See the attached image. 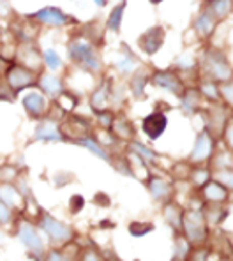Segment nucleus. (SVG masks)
Listing matches in <instances>:
<instances>
[{
    "instance_id": "nucleus-1",
    "label": "nucleus",
    "mask_w": 233,
    "mask_h": 261,
    "mask_svg": "<svg viewBox=\"0 0 233 261\" xmlns=\"http://www.w3.org/2000/svg\"><path fill=\"white\" fill-rule=\"evenodd\" d=\"M67 57L72 64L82 67L87 72H99L101 71V57H99L97 48L90 39L85 37H71L67 43Z\"/></svg>"
},
{
    "instance_id": "nucleus-2",
    "label": "nucleus",
    "mask_w": 233,
    "mask_h": 261,
    "mask_svg": "<svg viewBox=\"0 0 233 261\" xmlns=\"http://www.w3.org/2000/svg\"><path fill=\"white\" fill-rule=\"evenodd\" d=\"M37 76H39V72L32 71V69L25 67V65H21V64L13 62L7 67L4 78H6L7 85L14 90V94L20 95L21 92L37 87Z\"/></svg>"
},
{
    "instance_id": "nucleus-3",
    "label": "nucleus",
    "mask_w": 233,
    "mask_h": 261,
    "mask_svg": "<svg viewBox=\"0 0 233 261\" xmlns=\"http://www.w3.org/2000/svg\"><path fill=\"white\" fill-rule=\"evenodd\" d=\"M32 20H36L41 27H51V29H64L69 27L72 23H76V18L69 16L66 11H62L60 7L55 6H46L41 7L39 11L29 14Z\"/></svg>"
},
{
    "instance_id": "nucleus-4",
    "label": "nucleus",
    "mask_w": 233,
    "mask_h": 261,
    "mask_svg": "<svg viewBox=\"0 0 233 261\" xmlns=\"http://www.w3.org/2000/svg\"><path fill=\"white\" fill-rule=\"evenodd\" d=\"M14 62L25 65V67L32 69V71H36V72L44 71L43 51H41L37 41H23V43H18L16 53H14Z\"/></svg>"
},
{
    "instance_id": "nucleus-5",
    "label": "nucleus",
    "mask_w": 233,
    "mask_h": 261,
    "mask_svg": "<svg viewBox=\"0 0 233 261\" xmlns=\"http://www.w3.org/2000/svg\"><path fill=\"white\" fill-rule=\"evenodd\" d=\"M49 102H51V99H48L37 87L25 90L23 97H21V105H23L27 115L34 120H43L46 117Z\"/></svg>"
},
{
    "instance_id": "nucleus-6",
    "label": "nucleus",
    "mask_w": 233,
    "mask_h": 261,
    "mask_svg": "<svg viewBox=\"0 0 233 261\" xmlns=\"http://www.w3.org/2000/svg\"><path fill=\"white\" fill-rule=\"evenodd\" d=\"M37 88L46 95L48 99H57L64 90H66V85H64V80L60 78L55 72H46L41 71L39 76H37Z\"/></svg>"
},
{
    "instance_id": "nucleus-7",
    "label": "nucleus",
    "mask_w": 233,
    "mask_h": 261,
    "mask_svg": "<svg viewBox=\"0 0 233 261\" xmlns=\"http://www.w3.org/2000/svg\"><path fill=\"white\" fill-rule=\"evenodd\" d=\"M205 60H207L205 69H207V72L214 80H217V82H226L231 76V69H230V65H228L223 53L210 51Z\"/></svg>"
},
{
    "instance_id": "nucleus-8",
    "label": "nucleus",
    "mask_w": 233,
    "mask_h": 261,
    "mask_svg": "<svg viewBox=\"0 0 233 261\" xmlns=\"http://www.w3.org/2000/svg\"><path fill=\"white\" fill-rule=\"evenodd\" d=\"M184 229H186V235L187 239L194 244L201 242L205 239V221H203V216L200 212H189L184 216Z\"/></svg>"
},
{
    "instance_id": "nucleus-9",
    "label": "nucleus",
    "mask_w": 233,
    "mask_h": 261,
    "mask_svg": "<svg viewBox=\"0 0 233 261\" xmlns=\"http://www.w3.org/2000/svg\"><path fill=\"white\" fill-rule=\"evenodd\" d=\"M163 43H164V30L161 27H152L147 32L141 34L138 39V46L147 55H154L156 51H159Z\"/></svg>"
},
{
    "instance_id": "nucleus-10",
    "label": "nucleus",
    "mask_w": 233,
    "mask_h": 261,
    "mask_svg": "<svg viewBox=\"0 0 233 261\" xmlns=\"http://www.w3.org/2000/svg\"><path fill=\"white\" fill-rule=\"evenodd\" d=\"M34 138L39 141H62L64 134H62V129H60L59 122L46 117L37 124L36 130H34Z\"/></svg>"
},
{
    "instance_id": "nucleus-11",
    "label": "nucleus",
    "mask_w": 233,
    "mask_h": 261,
    "mask_svg": "<svg viewBox=\"0 0 233 261\" xmlns=\"http://www.w3.org/2000/svg\"><path fill=\"white\" fill-rule=\"evenodd\" d=\"M41 226H43V229L48 233V237L53 242H66L72 237V231H71L69 226L62 224V222H59L51 216H43V219H41Z\"/></svg>"
},
{
    "instance_id": "nucleus-12",
    "label": "nucleus",
    "mask_w": 233,
    "mask_h": 261,
    "mask_svg": "<svg viewBox=\"0 0 233 261\" xmlns=\"http://www.w3.org/2000/svg\"><path fill=\"white\" fill-rule=\"evenodd\" d=\"M166 125H168L166 115L150 113L148 117H145V120H143V133L147 134L150 140H158V138L164 133Z\"/></svg>"
},
{
    "instance_id": "nucleus-13",
    "label": "nucleus",
    "mask_w": 233,
    "mask_h": 261,
    "mask_svg": "<svg viewBox=\"0 0 233 261\" xmlns=\"http://www.w3.org/2000/svg\"><path fill=\"white\" fill-rule=\"evenodd\" d=\"M212 148H214L212 136H210L209 130H203V133L196 138V143H194L191 159H193L194 163H201V161L209 159L210 153H212Z\"/></svg>"
},
{
    "instance_id": "nucleus-14",
    "label": "nucleus",
    "mask_w": 233,
    "mask_h": 261,
    "mask_svg": "<svg viewBox=\"0 0 233 261\" xmlns=\"http://www.w3.org/2000/svg\"><path fill=\"white\" fill-rule=\"evenodd\" d=\"M112 99H113L112 87H110L108 82H105L92 92V95H90V106H92V110L95 113H97V111H105V110H108V105Z\"/></svg>"
},
{
    "instance_id": "nucleus-15",
    "label": "nucleus",
    "mask_w": 233,
    "mask_h": 261,
    "mask_svg": "<svg viewBox=\"0 0 233 261\" xmlns=\"http://www.w3.org/2000/svg\"><path fill=\"white\" fill-rule=\"evenodd\" d=\"M152 82L156 83L158 87H163L166 90H170L171 94H182V83L178 80L177 74L170 71H158L154 76H152Z\"/></svg>"
},
{
    "instance_id": "nucleus-16",
    "label": "nucleus",
    "mask_w": 233,
    "mask_h": 261,
    "mask_svg": "<svg viewBox=\"0 0 233 261\" xmlns=\"http://www.w3.org/2000/svg\"><path fill=\"white\" fill-rule=\"evenodd\" d=\"M18 237H20V240L23 242L32 252H36L37 256L43 254V242H41L39 235H37L36 229L30 224H21L20 231H18Z\"/></svg>"
},
{
    "instance_id": "nucleus-17",
    "label": "nucleus",
    "mask_w": 233,
    "mask_h": 261,
    "mask_svg": "<svg viewBox=\"0 0 233 261\" xmlns=\"http://www.w3.org/2000/svg\"><path fill=\"white\" fill-rule=\"evenodd\" d=\"M0 201L7 206H18L21 203V193L11 182H0Z\"/></svg>"
},
{
    "instance_id": "nucleus-18",
    "label": "nucleus",
    "mask_w": 233,
    "mask_h": 261,
    "mask_svg": "<svg viewBox=\"0 0 233 261\" xmlns=\"http://www.w3.org/2000/svg\"><path fill=\"white\" fill-rule=\"evenodd\" d=\"M64 130H72V133H74V140H78V138L87 136V133H89V124H87V120H83L82 117H78V115H69L67 120L64 122Z\"/></svg>"
},
{
    "instance_id": "nucleus-19",
    "label": "nucleus",
    "mask_w": 233,
    "mask_h": 261,
    "mask_svg": "<svg viewBox=\"0 0 233 261\" xmlns=\"http://www.w3.org/2000/svg\"><path fill=\"white\" fill-rule=\"evenodd\" d=\"M125 6H127V2H125V0H122V2L118 4V6L113 7L112 13H110V16H108V20H106V29L112 30V32H118V30H120Z\"/></svg>"
},
{
    "instance_id": "nucleus-20",
    "label": "nucleus",
    "mask_w": 233,
    "mask_h": 261,
    "mask_svg": "<svg viewBox=\"0 0 233 261\" xmlns=\"http://www.w3.org/2000/svg\"><path fill=\"white\" fill-rule=\"evenodd\" d=\"M43 65L49 72H55L64 65V60H62V57L59 55L57 49L46 48V49H43Z\"/></svg>"
},
{
    "instance_id": "nucleus-21",
    "label": "nucleus",
    "mask_w": 233,
    "mask_h": 261,
    "mask_svg": "<svg viewBox=\"0 0 233 261\" xmlns=\"http://www.w3.org/2000/svg\"><path fill=\"white\" fill-rule=\"evenodd\" d=\"M76 143L78 145H82V147H85V148H89L90 152L95 153L97 157H101V159H105V161H110V155L106 153V150L102 147H99V143L94 140V138H90V136H83V138H78L76 140Z\"/></svg>"
},
{
    "instance_id": "nucleus-22",
    "label": "nucleus",
    "mask_w": 233,
    "mask_h": 261,
    "mask_svg": "<svg viewBox=\"0 0 233 261\" xmlns=\"http://www.w3.org/2000/svg\"><path fill=\"white\" fill-rule=\"evenodd\" d=\"M231 11V0H210L209 13L216 18H226Z\"/></svg>"
},
{
    "instance_id": "nucleus-23",
    "label": "nucleus",
    "mask_w": 233,
    "mask_h": 261,
    "mask_svg": "<svg viewBox=\"0 0 233 261\" xmlns=\"http://www.w3.org/2000/svg\"><path fill=\"white\" fill-rule=\"evenodd\" d=\"M148 189H150V194L154 196L156 199H161L170 193V186H168V184L161 178H150Z\"/></svg>"
},
{
    "instance_id": "nucleus-24",
    "label": "nucleus",
    "mask_w": 233,
    "mask_h": 261,
    "mask_svg": "<svg viewBox=\"0 0 233 261\" xmlns=\"http://www.w3.org/2000/svg\"><path fill=\"white\" fill-rule=\"evenodd\" d=\"M205 198L212 199V201H223L226 198V191L223 189V186L217 182H210L207 187H205Z\"/></svg>"
},
{
    "instance_id": "nucleus-25",
    "label": "nucleus",
    "mask_w": 233,
    "mask_h": 261,
    "mask_svg": "<svg viewBox=\"0 0 233 261\" xmlns=\"http://www.w3.org/2000/svg\"><path fill=\"white\" fill-rule=\"evenodd\" d=\"M196 30L201 36H210L214 30V18L210 13H203L200 18L196 20Z\"/></svg>"
},
{
    "instance_id": "nucleus-26",
    "label": "nucleus",
    "mask_w": 233,
    "mask_h": 261,
    "mask_svg": "<svg viewBox=\"0 0 233 261\" xmlns=\"http://www.w3.org/2000/svg\"><path fill=\"white\" fill-rule=\"evenodd\" d=\"M136 65V60L135 57L131 55V53H124V55H120V59L115 62V67L118 69L120 72H124V74H127V72H131L133 69H135Z\"/></svg>"
},
{
    "instance_id": "nucleus-27",
    "label": "nucleus",
    "mask_w": 233,
    "mask_h": 261,
    "mask_svg": "<svg viewBox=\"0 0 233 261\" xmlns=\"http://www.w3.org/2000/svg\"><path fill=\"white\" fill-rule=\"evenodd\" d=\"M148 82L147 74H141V72H136V76L131 80V90L135 94V97H141L145 90V83Z\"/></svg>"
},
{
    "instance_id": "nucleus-28",
    "label": "nucleus",
    "mask_w": 233,
    "mask_h": 261,
    "mask_svg": "<svg viewBox=\"0 0 233 261\" xmlns=\"http://www.w3.org/2000/svg\"><path fill=\"white\" fill-rule=\"evenodd\" d=\"M18 95L14 94V90L7 85L6 78L0 76V102H14Z\"/></svg>"
},
{
    "instance_id": "nucleus-29",
    "label": "nucleus",
    "mask_w": 233,
    "mask_h": 261,
    "mask_svg": "<svg viewBox=\"0 0 233 261\" xmlns=\"http://www.w3.org/2000/svg\"><path fill=\"white\" fill-rule=\"evenodd\" d=\"M112 127L115 129V133L118 134V136H122V138H131V134H133L131 125H129L125 120H122V122H120V120H115V118H113Z\"/></svg>"
},
{
    "instance_id": "nucleus-30",
    "label": "nucleus",
    "mask_w": 233,
    "mask_h": 261,
    "mask_svg": "<svg viewBox=\"0 0 233 261\" xmlns=\"http://www.w3.org/2000/svg\"><path fill=\"white\" fill-rule=\"evenodd\" d=\"M131 150L138 152V155L145 161H156V153L152 150H148L147 147H143V145H140V143H131Z\"/></svg>"
},
{
    "instance_id": "nucleus-31",
    "label": "nucleus",
    "mask_w": 233,
    "mask_h": 261,
    "mask_svg": "<svg viewBox=\"0 0 233 261\" xmlns=\"http://www.w3.org/2000/svg\"><path fill=\"white\" fill-rule=\"evenodd\" d=\"M166 219L175 226V228H178V224H180V208L175 205H170L166 208Z\"/></svg>"
},
{
    "instance_id": "nucleus-32",
    "label": "nucleus",
    "mask_w": 233,
    "mask_h": 261,
    "mask_svg": "<svg viewBox=\"0 0 233 261\" xmlns=\"http://www.w3.org/2000/svg\"><path fill=\"white\" fill-rule=\"evenodd\" d=\"M196 105H198V94H196V92H193V90H189L184 95V108L187 111H193V108Z\"/></svg>"
},
{
    "instance_id": "nucleus-33",
    "label": "nucleus",
    "mask_w": 233,
    "mask_h": 261,
    "mask_svg": "<svg viewBox=\"0 0 233 261\" xmlns=\"http://www.w3.org/2000/svg\"><path fill=\"white\" fill-rule=\"evenodd\" d=\"M4 18H13V6L9 0H0V20Z\"/></svg>"
},
{
    "instance_id": "nucleus-34",
    "label": "nucleus",
    "mask_w": 233,
    "mask_h": 261,
    "mask_svg": "<svg viewBox=\"0 0 233 261\" xmlns=\"http://www.w3.org/2000/svg\"><path fill=\"white\" fill-rule=\"evenodd\" d=\"M219 90H221V94H223V97L233 106V82L228 83V85H223Z\"/></svg>"
},
{
    "instance_id": "nucleus-35",
    "label": "nucleus",
    "mask_w": 233,
    "mask_h": 261,
    "mask_svg": "<svg viewBox=\"0 0 233 261\" xmlns=\"http://www.w3.org/2000/svg\"><path fill=\"white\" fill-rule=\"evenodd\" d=\"M9 219H11L9 206H7L6 203L0 201V224H6V222H9Z\"/></svg>"
},
{
    "instance_id": "nucleus-36",
    "label": "nucleus",
    "mask_w": 233,
    "mask_h": 261,
    "mask_svg": "<svg viewBox=\"0 0 233 261\" xmlns=\"http://www.w3.org/2000/svg\"><path fill=\"white\" fill-rule=\"evenodd\" d=\"M207 178H209L207 170H198L196 173H193V180L198 184V186H203V184H207Z\"/></svg>"
},
{
    "instance_id": "nucleus-37",
    "label": "nucleus",
    "mask_w": 233,
    "mask_h": 261,
    "mask_svg": "<svg viewBox=\"0 0 233 261\" xmlns=\"http://www.w3.org/2000/svg\"><path fill=\"white\" fill-rule=\"evenodd\" d=\"M219 180L228 187H233V171H226V173H221Z\"/></svg>"
},
{
    "instance_id": "nucleus-38",
    "label": "nucleus",
    "mask_w": 233,
    "mask_h": 261,
    "mask_svg": "<svg viewBox=\"0 0 233 261\" xmlns=\"http://www.w3.org/2000/svg\"><path fill=\"white\" fill-rule=\"evenodd\" d=\"M82 206H83L82 196H72V199H71V210H72V212H78Z\"/></svg>"
},
{
    "instance_id": "nucleus-39",
    "label": "nucleus",
    "mask_w": 233,
    "mask_h": 261,
    "mask_svg": "<svg viewBox=\"0 0 233 261\" xmlns=\"http://www.w3.org/2000/svg\"><path fill=\"white\" fill-rule=\"evenodd\" d=\"M13 64V62H9V60H6L4 57H0V76H4L6 74V71H7V67Z\"/></svg>"
},
{
    "instance_id": "nucleus-40",
    "label": "nucleus",
    "mask_w": 233,
    "mask_h": 261,
    "mask_svg": "<svg viewBox=\"0 0 233 261\" xmlns=\"http://www.w3.org/2000/svg\"><path fill=\"white\" fill-rule=\"evenodd\" d=\"M191 261H207V252L205 251L196 252V254H193V259Z\"/></svg>"
},
{
    "instance_id": "nucleus-41",
    "label": "nucleus",
    "mask_w": 233,
    "mask_h": 261,
    "mask_svg": "<svg viewBox=\"0 0 233 261\" xmlns=\"http://www.w3.org/2000/svg\"><path fill=\"white\" fill-rule=\"evenodd\" d=\"M226 138H228V143H230V147L233 148V122L228 125V129H226Z\"/></svg>"
},
{
    "instance_id": "nucleus-42",
    "label": "nucleus",
    "mask_w": 233,
    "mask_h": 261,
    "mask_svg": "<svg viewBox=\"0 0 233 261\" xmlns=\"http://www.w3.org/2000/svg\"><path fill=\"white\" fill-rule=\"evenodd\" d=\"M46 261H64V258L59 254V252H51V254H49V258Z\"/></svg>"
},
{
    "instance_id": "nucleus-43",
    "label": "nucleus",
    "mask_w": 233,
    "mask_h": 261,
    "mask_svg": "<svg viewBox=\"0 0 233 261\" xmlns=\"http://www.w3.org/2000/svg\"><path fill=\"white\" fill-rule=\"evenodd\" d=\"M85 261H97V258H95L92 252H90V254H87V256H85Z\"/></svg>"
},
{
    "instance_id": "nucleus-44",
    "label": "nucleus",
    "mask_w": 233,
    "mask_h": 261,
    "mask_svg": "<svg viewBox=\"0 0 233 261\" xmlns=\"http://www.w3.org/2000/svg\"><path fill=\"white\" fill-rule=\"evenodd\" d=\"M95 4H97L99 7H102V6H106V0H94Z\"/></svg>"
},
{
    "instance_id": "nucleus-45",
    "label": "nucleus",
    "mask_w": 233,
    "mask_h": 261,
    "mask_svg": "<svg viewBox=\"0 0 233 261\" xmlns=\"http://www.w3.org/2000/svg\"><path fill=\"white\" fill-rule=\"evenodd\" d=\"M150 2H152V4H161L163 0H150Z\"/></svg>"
},
{
    "instance_id": "nucleus-46",
    "label": "nucleus",
    "mask_w": 233,
    "mask_h": 261,
    "mask_svg": "<svg viewBox=\"0 0 233 261\" xmlns=\"http://www.w3.org/2000/svg\"><path fill=\"white\" fill-rule=\"evenodd\" d=\"M0 242H4V235H2V233H0Z\"/></svg>"
}]
</instances>
